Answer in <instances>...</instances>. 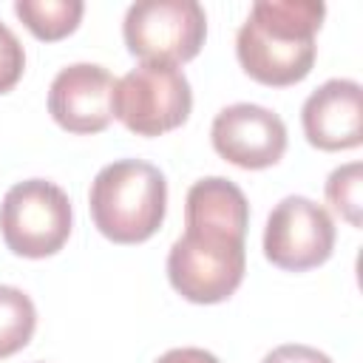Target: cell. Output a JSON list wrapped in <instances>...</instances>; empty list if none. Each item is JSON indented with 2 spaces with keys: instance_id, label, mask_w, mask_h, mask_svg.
Returning <instances> with one entry per match:
<instances>
[{
  "instance_id": "6da1fadb",
  "label": "cell",
  "mask_w": 363,
  "mask_h": 363,
  "mask_svg": "<svg viewBox=\"0 0 363 363\" xmlns=\"http://www.w3.org/2000/svg\"><path fill=\"white\" fill-rule=\"evenodd\" d=\"M326 17L320 0H258L235 34L241 68L261 85L284 88L309 77Z\"/></svg>"
},
{
  "instance_id": "7a4b0ae2",
  "label": "cell",
  "mask_w": 363,
  "mask_h": 363,
  "mask_svg": "<svg viewBox=\"0 0 363 363\" xmlns=\"http://www.w3.org/2000/svg\"><path fill=\"white\" fill-rule=\"evenodd\" d=\"M88 207L96 230L108 241L142 244L164 221L167 182L150 162L116 159L94 176Z\"/></svg>"
},
{
  "instance_id": "3957f363",
  "label": "cell",
  "mask_w": 363,
  "mask_h": 363,
  "mask_svg": "<svg viewBox=\"0 0 363 363\" xmlns=\"http://www.w3.org/2000/svg\"><path fill=\"white\" fill-rule=\"evenodd\" d=\"M247 250L244 235L184 224V233L167 252L170 286L190 303H221L244 281Z\"/></svg>"
},
{
  "instance_id": "277c9868",
  "label": "cell",
  "mask_w": 363,
  "mask_h": 363,
  "mask_svg": "<svg viewBox=\"0 0 363 363\" xmlns=\"http://www.w3.org/2000/svg\"><path fill=\"white\" fill-rule=\"evenodd\" d=\"M74 213L68 193L45 179H26L0 201V233L6 247L23 258H48L71 235Z\"/></svg>"
},
{
  "instance_id": "5b68a950",
  "label": "cell",
  "mask_w": 363,
  "mask_h": 363,
  "mask_svg": "<svg viewBox=\"0 0 363 363\" xmlns=\"http://www.w3.org/2000/svg\"><path fill=\"white\" fill-rule=\"evenodd\" d=\"M193 91L176 65L139 62L113 88V116L136 136H162L187 122Z\"/></svg>"
},
{
  "instance_id": "8992f818",
  "label": "cell",
  "mask_w": 363,
  "mask_h": 363,
  "mask_svg": "<svg viewBox=\"0 0 363 363\" xmlns=\"http://www.w3.org/2000/svg\"><path fill=\"white\" fill-rule=\"evenodd\" d=\"M122 37L142 62L179 65L201 51L207 14L196 0H139L125 11Z\"/></svg>"
},
{
  "instance_id": "52a82bcc",
  "label": "cell",
  "mask_w": 363,
  "mask_h": 363,
  "mask_svg": "<svg viewBox=\"0 0 363 363\" xmlns=\"http://www.w3.org/2000/svg\"><path fill=\"white\" fill-rule=\"evenodd\" d=\"M335 250V221L306 196L281 199L267 216L264 255L286 272H306L329 261Z\"/></svg>"
},
{
  "instance_id": "ba28073f",
  "label": "cell",
  "mask_w": 363,
  "mask_h": 363,
  "mask_svg": "<svg viewBox=\"0 0 363 363\" xmlns=\"http://www.w3.org/2000/svg\"><path fill=\"white\" fill-rule=\"evenodd\" d=\"M213 147L221 159L244 170H264L281 162L286 150L284 119L252 102H235L216 113L210 128Z\"/></svg>"
},
{
  "instance_id": "9c48e42d",
  "label": "cell",
  "mask_w": 363,
  "mask_h": 363,
  "mask_svg": "<svg viewBox=\"0 0 363 363\" xmlns=\"http://www.w3.org/2000/svg\"><path fill=\"white\" fill-rule=\"evenodd\" d=\"M116 79L96 62L65 65L48 88V113L68 133H99L113 119Z\"/></svg>"
},
{
  "instance_id": "30bf717a",
  "label": "cell",
  "mask_w": 363,
  "mask_h": 363,
  "mask_svg": "<svg viewBox=\"0 0 363 363\" xmlns=\"http://www.w3.org/2000/svg\"><path fill=\"white\" fill-rule=\"evenodd\" d=\"M301 125L306 142L318 150H349L363 142V91L354 79H326L303 108Z\"/></svg>"
},
{
  "instance_id": "8fae6325",
  "label": "cell",
  "mask_w": 363,
  "mask_h": 363,
  "mask_svg": "<svg viewBox=\"0 0 363 363\" xmlns=\"http://www.w3.org/2000/svg\"><path fill=\"white\" fill-rule=\"evenodd\" d=\"M184 224H204L235 235H247L250 204L244 190L224 176L199 179L184 199Z\"/></svg>"
},
{
  "instance_id": "7c38bea8",
  "label": "cell",
  "mask_w": 363,
  "mask_h": 363,
  "mask_svg": "<svg viewBox=\"0 0 363 363\" xmlns=\"http://www.w3.org/2000/svg\"><path fill=\"white\" fill-rule=\"evenodd\" d=\"M82 0H17L14 14L26 23V28L45 43L68 37L82 20Z\"/></svg>"
},
{
  "instance_id": "4fadbf2b",
  "label": "cell",
  "mask_w": 363,
  "mask_h": 363,
  "mask_svg": "<svg viewBox=\"0 0 363 363\" xmlns=\"http://www.w3.org/2000/svg\"><path fill=\"white\" fill-rule=\"evenodd\" d=\"M37 329V309L34 301L9 284H0V357H11L28 340Z\"/></svg>"
},
{
  "instance_id": "5bb4252c",
  "label": "cell",
  "mask_w": 363,
  "mask_h": 363,
  "mask_svg": "<svg viewBox=\"0 0 363 363\" xmlns=\"http://www.w3.org/2000/svg\"><path fill=\"white\" fill-rule=\"evenodd\" d=\"M360 187H363V164L360 162L340 164L326 179V201L352 227H360L363 224V216H360V210H363V204H360Z\"/></svg>"
},
{
  "instance_id": "9a60e30c",
  "label": "cell",
  "mask_w": 363,
  "mask_h": 363,
  "mask_svg": "<svg viewBox=\"0 0 363 363\" xmlns=\"http://www.w3.org/2000/svg\"><path fill=\"white\" fill-rule=\"evenodd\" d=\"M23 68H26L23 43L6 23H0V94H9L20 82Z\"/></svg>"
},
{
  "instance_id": "2e32d148",
  "label": "cell",
  "mask_w": 363,
  "mask_h": 363,
  "mask_svg": "<svg viewBox=\"0 0 363 363\" xmlns=\"http://www.w3.org/2000/svg\"><path fill=\"white\" fill-rule=\"evenodd\" d=\"M261 363H332V357L306 343H284L269 354H264Z\"/></svg>"
},
{
  "instance_id": "e0dca14e",
  "label": "cell",
  "mask_w": 363,
  "mask_h": 363,
  "mask_svg": "<svg viewBox=\"0 0 363 363\" xmlns=\"http://www.w3.org/2000/svg\"><path fill=\"white\" fill-rule=\"evenodd\" d=\"M156 363H221V360L207 349L179 346V349H167L162 357H156Z\"/></svg>"
}]
</instances>
